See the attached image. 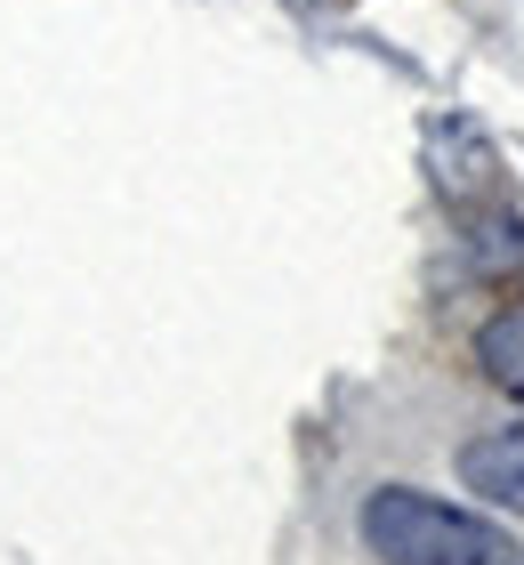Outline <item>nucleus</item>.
<instances>
[{
    "mask_svg": "<svg viewBox=\"0 0 524 565\" xmlns=\"http://www.w3.org/2000/svg\"><path fill=\"white\" fill-rule=\"evenodd\" d=\"M363 550L387 565H509V525L484 518V509L436 501L419 484H379L363 493Z\"/></svg>",
    "mask_w": 524,
    "mask_h": 565,
    "instance_id": "obj_1",
    "label": "nucleus"
},
{
    "mask_svg": "<svg viewBox=\"0 0 524 565\" xmlns=\"http://www.w3.org/2000/svg\"><path fill=\"white\" fill-rule=\"evenodd\" d=\"M460 484L484 493L492 509H524V420L477 436V445H460Z\"/></svg>",
    "mask_w": 524,
    "mask_h": 565,
    "instance_id": "obj_2",
    "label": "nucleus"
},
{
    "mask_svg": "<svg viewBox=\"0 0 524 565\" xmlns=\"http://www.w3.org/2000/svg\"><path fill=\"white\" fill-rule=\"evenodd\" d=\"M477 364H484L492 388H509L524 404V307H501V316L477 331Z\"/></svg>",
    "mask_w": 524,
    "mask_h": 565,
    "instance_id": "obj_3",
    "label": "nucleus"
},
{
    "mask_svg": "<svg viewBox=\"0 0 524 565\" xmlns=\"http://www.w3.org/2000/svg\"><path fill=\"white\" fill-rule=\"evenodd\" d=\"M509 565H524V550H509Z\"/></svg>",
    "mask_w": 524,
    "mask_h": 565,
    "instance_id": "obj_4",
    "label": "nucleus"
}]
</instances>
